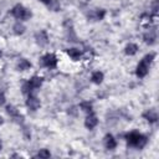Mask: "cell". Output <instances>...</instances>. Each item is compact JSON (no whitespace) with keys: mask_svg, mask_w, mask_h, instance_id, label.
<instances>
[{"mask_svg":"<svg viewBox=\"0 0 159 159\" xmlns=\"http://www.w3.org/2000/svg\"><path fill=\"white\" fill-rule=\"evenodd\" d=\"M26 106L31 109V111H36L37 108H40V106H41V103H40V99L36 97V96H34V94H29V97H27V99H26Z\"/></svg>","mask_w":159,"mask_h":159,"instance_id":"4","label":"cell"},{"mask_svg":"<svg viewBox=\"0 0 159 159\" xmlns=\"http://www.w3.org/2000/svg\"><path fill=\"white\" fill-rule=\"evenodd\" d=\"M2 123H4V119H2V117L0 116V124H2Z\"/></svg>","mask_w":159,"mask_h":159,"instance_id":"26","label":"cell"},{"mask_svg":"<svg viewBox=\"0 0 159 159\" xmlns=\"http://www.w3.org/2000/svg\"><path fill=\"white\" fill-rule=\"evenodd\" d=\"M139 137H140L139 133H137V132H132V133H129V134L125 135V139H127V143H128L129 145H132V147H137L138 140H139Z\"/></svg>","mask_w":159,"mask_h":159,"instance_id":"6","label":"cell"},{"mask_svg":"<svg viewBox=\"0 0 159 159\" xmlns=\"http://www.w3.org/2000/svg\"><path fill=\"white\" fill-rule=\"evenodd\" d=\"M31 67V63L27 61V60H21L20 62H19V65H17V68L20 70V71H25V70H27V68H30Z\"/></svg>","mask_w":159,"mask_h":159,"instance_id":"17","label":"cell"},{"mask_svg":"<svg viewBox=\"0 0 159 159\" xmlns=\"http://www.w3.org/2000/svg\"><path fill=\"white\" fill-rule=\"evenodd\" d=\"M60 7H61V5H60V2L57 0H51V2L48 4V9L52 10V11H58Z\"/></svg>","mask_w":159,"mask_h":159,"instance_id":"19","label":"cell"},{"mask_svg":"<svg viewBox=\"0 0 159 159\" xmlns=\"http://www.w3.org/2000/svg\"><path fill=\"white\" fill-rule=\"evenodd\" d=\"M154 53H149L147 56L143 57V60L139 62V65L137 66V76L138 77H144L147 73H148V70H149V66L150 63L153 62V58H154Z\"/></svg>","mask_w":159,"mask_h":159,"instance_id":"1","label":"cell"},{"mask_svg":"<svg viewBox=\"0 0 159 159\" xmlns=\"http://www.w3.org/2000/svg\"><path fill=\"white\" fill-rule=\"evenodd\" d=\"M36 42L40 45V46H45L47 45L48 42V37H47V34L45 31H40L36 34Z\"/></svg>","mask_w":159,"mask_h":159,"instance_id":"9","label":"cell"},{"mask_svg":"<svg viewBox=\"0 0 159 159\" xmlns=\"http://www.w3.org/2000/svg\"><path fill=\"white\" fill-rule=\"evenodd\" d=\"M14 32H15L16 35H22V34L25 32V26H24L22 24H20V22H16V24L14 25Z\"/></svg>","mask_w":159,"mask_h":159,"instance_id":"16","label":"cell"},{"mask_svg":"<svg viewBox=\"0 0 159 159\" xmlns=\"http://www.w3.org/2000/svg\"><path fill=\"white\" fill-rule=\"evenodd\" d=\"M27 83L30 84L31 89L34 91V89L40 88V86L42 84V78H41V77H37V76H34L32 78H30V81H29Z\"/></svg>","mask_w":159,"mask_h":159,"instance_id":"11","label":"cell"},{"mask_svg":"<svg viewBox=\"0 0 159 159\" xmlns=\"http://www.w3.org/2000/svg\"><path fill=\"white\" fill-rule=\"evenodd\" d=\"M97 123H98V119H97V117H96L93 113H89V114L87 116L86 120H84V125H86L88 129L94 128V127L97 125Z\"/></svg>","mask_w":159,"mask_h":159,"instance_id":"7","label":"cell"},{"mask_svg":"<svg viewBox=\"0 0 159 159\" xmlns=\"http://www.w3.org/2000/svg\"><path fill=\"white\" fill-rule=\"evenodd\" d=\"M0 56H1V51H0Z\"/></svg>","mask_w":159,"mask_h":159,"instance_id":"28","label":"cell"},{"mask_svg":"<svg viewBox=\"0 0 159 159\" xmlns=\"http://www.w3.org/2000/svg\"><path fill=\"white\" fill-rule=\"evenodd\" d=\"M39 158H50V152L47 149H41L37 154Z\"/></svg>","mask_w":159,"mask_h":159,"instance_id":"21","label":"cell"},{"mask_svg":"<svg viewBox=\"0 0 159 159\" xmlns=\"http://www.w3.org/2000/svg\"><path fill=\"white\" fill-rule=\"evenodd\" d=\"M67 55L72 58V60H78L81 57V51L78 48H68L67 50Z\"/></svg>","mask_w":159,"mask_h":159,"instance_id":"12","label":"cell"},{"mask_svg":"<svg viewBox=\"0 0 159 159\" xmlns=\"http://www.w3.org/2000/svg\"><path fill=\"white\" fill-rule=\"evenodd\" d=\"M40 1H41V2H43V4H47V5L51 2V0H40Z\"/></svg>","mask_w":159,"mask_h":159,"instance_id":"25","label":"cell"},{"mask_svg":"<svg viewBox=\"0 0 159 159\" xmlns=\"http://www.w3.org/2000/svg\"><path fill=\"white\" fill-rule=\"evenodd\" d=\"M143 39H144V41H145L147 43L153 45V43L155 42V40H157V31H155V29H150L149 31H147V32L144 34Z\"/></svg>","mask_w":159,"mask_h":159,"instance_id":"5","label":"cell"},{"mask_svg":"<svg viewBox=\"0 0 159 159\" xmlns=\"http://www.w3.org/2000/svg\"><path fill=\"white\" fill-rule=\"evenodd\" d=\"M147 142H148V139H147V137H144V135H142L140 134V137H139V140H138V144H137V148H143L145 144H147Z\"/></svg>","mask_w":159,"mask_h":159,"instance_id":"20","label":"cell"},{"mask_svg":"<svg viewBox=\"0 0 159 159\" xmlns=\"http://www.w3.org/2000/svg\"><path fill=\"white\" fill-rule=\"evenodd\" d=\"M143 117H144L148 122H150V123H155V122L158 120V113H157V111H154V109H148L147 112L143 113Z\"/></svg>","mask_w":159,"mask_h":159,"instance_id":"8","label":"cell"},{"mask_svg":"<svg viewBox=\"0 0 159 159\" xmlns=\"http://www.w3.org/2000/svg\"><path fill=\"white\" fill-rule=\"evenodd\" d=\"M104 145H106L107 149H114V148L117 147V142H116V139L113 138V135L107 134V135L104 137Z\"/></svg>","mask_w":159,"mask_h":159,"instance_id":"10","label":"cell"},{"mask_svg":"<svg viewBox=\"0 0 159 159\" xmlns=\"http://www.w3.org/2000/svg\"><path fill=\"white\" fill-rule=\"evenodd\" d=\"M2 149V144H1V142H0V150Z\"/></svg>","mask_w":159,"mask_h":159,"instance_id":"27","label":"cell"},{"mask_svg":"<svg viewBox=\"0 0 159 159\" xmlns=\"http://www.w3.org/2000/svg\"><path fill=\"white\" fill-rule=\"evenodd\" d=\"M149 22H150V16L143 15L142 16V25H145V24H149Z\"/></svg>","mask_w":159,"mask_h":159,"instance_id":"23","label":"cell"},{"mask_svg":"<svg viewBox=\"0 0 159 159\" xmlns=\"http://www.w3.org/2000/svg\"><path fill=\"white\" fill-rule=\"evenodd\" d=\"M5 103V94L2 92H0V106H2Z\"/></svg>","mask_w":159,"mask_h":159,"instance_id":"24","label":"cell"},{"mask_svg":"<svg viewBox=\"0 0 159 159\" xmlns=\"http://www.w3.org/2000/svg\"><path fill=\"white\" fill-rule=\"evenodd\" d=\"M104 14H106V11H104V10H102V9H101V10H98V11L96 12V19H97V20H102V19L104 17Z\"/></svg>","mask_w":159,"mask_h":159,"instance_id":"22","label":"cell"},{"mask_svg":"<svg viewBox=\"0 0 159 159\" xmlns=\"http://www.w3.org/2000/svg\"><path fill=\"white\" fill-rule=\"evenodd\" d=\"M6 112H7V114H10L12 118H19L20 116H19V112H17V109L14 107V106H7L6 107Z\"/></svg>","mask_w":159,"mask_h":159,"instance_id":"15","label":"cell"},{"mask_svg":"<svg viewBox=\"0 0 159 159\" xmlns=\"http://www.w3.org/2000/svg\"><path fill=\"white\" fill-rule=\"evenodd\" d=\"M41 61H42V65L46 66V67H48V68H55L56 65H57V57H56L53 53H47V55H45V56L41 58Z\"/></svg>","mask_w":159,"mask_h":159,"instance_id":"3","label":"cell"},{"mask_svg":"<svg viewBox=\"0 0 159 159\" xmlns=\"http://www.w3.org/2000/svg\"><path fill=\"white\" fill-rule=\"evenodd\" d=\"M91 80H92V82H94V83L99 84V83H102V81H103V73H102V72H99V71H96V72H93V73H92Z\"/></svg>","mask_w":159,"mask_h":159,"instance_id":"13","label":"cell"},{"mask_svg":"<svg viewBox=\"0 0 159 159\" xmlns=\"http://www.w3.org/2000/svg\"><path fill=\"white\" fill-rule=\"evenodd\" d=\"M137 51H138V46H137L135 43H129V45H127V46H125V53H127V55H129V56L135 55V53H137Z\"/></svg>","mask_w":159,"mask_h":159,"instance_id":"14","label":"cell"},{"mask_svg":"<svg viewBox=\"0 0 159 159\" xmlns=\"http://www.w3.org/2000/svg\"><path fill=\"white\" fill-rule=\"evenodd\" d=\"M11 14H12V16H15L16 19H20V20H29L32 16L31 11L29 9H26V7H24L20 4H17V5H15L12 7Z\"/></svg>","mask_w":159,"mask_h":159,"instance_id":"2","label":"cell"},{"mask_svg":"<svg viewBox=\"0 0 159 159\" xmlns=\"http://www.w3.org/2000/svg\"><path fill=\"white\" fill-rule=\"evenodd\" d=\"M80 108L83 111V112H87V113H91L92 112V104L89 102H82L80 104Z\"/></svg>","mask_w":159,"mask_h":159,"instance_id":"18","label":"cell"}]
</instances>
